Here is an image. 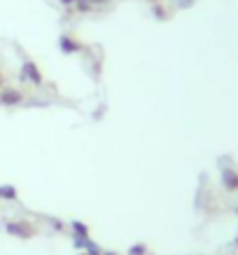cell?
<instances>
[{
    "label": "cell",
    "mask_w": 238,
    "mask_h": 255,
    "mask_svg": "<svg viewBox=\"0 0 238 255\" xmlns=\"http://www.w3.org/2000/svg\"><path fill=\"white\" fill-rule=\"evenodd\" d=\"M89 2H91V5H105L108 0H89Z\"/></svg>",
    "instance_id": "obj_9"
},
{
    "label": "cell",
    "mask_w": 238,
    "mask_h": 255,
    "mask_svg": "<svg viewBox=\"0 0 238 255\" xmlns=\"http://www.w3.org/2000/svg\"><path fill=\"white\" fill-rule=\"evenodd\" d=\"M0 197H5V199H14L16 190L14 187H0Z\"/></svg>",
    "instance_id": "obj_6"
},
{
    "label": "cell",
    "mask_w": 238,
    "mask_h": 255,
    "mask_svg": "<svg viewBox=\"0 0 238 255\" xmlns=\"http://www.w3.org/2000/svg\"><path fill=\"white\" fill-rule=\"evenodd\" d=\"M75 2H77V0H61V5H66V7H73Z\"/></svg>",
    "instance_id": "obj_8"
},
{
    "label": "cell",
    "mask_w": 238,
    "mask_h": 255,
    "mask_svg": "<svg viewBox=\"0 0 238 255\" xmlns=\"http://www.w3.org/2000/svg\"><path fill=\"white\" fill-rule=\"evenodd\" d=\"M21 101H23V94L19 89H5L0 94V103H5V106H16Z\"/></svg>",
    "instance_id": "obj_3"
},
{
    "label": "cell",
    "mask_w": 238,
    "mask_h": 255,
    "mask_svg": "<svg viewBox=\"0 0 238 255\" xmlns=\"http://www.w3.org/2000/svg\"><path fill=\"white\" fill-rule=\"evenodd\" d=\"M73 7H75L77 12H91V9H93V5H91V2H89V0H77L75 5H73Z\"/></svg>",
    "instance_id": "obj_5"
},
{
    "label": "cell",
    "mask_w": 238,
    "mask_h": 255,
    "mask_svg": "<svg viewBox=\"0 0 238 255\" xmlns=\"http://www.w3.org/2000/svg\"><path fill=\"white\" fill-rule=\"evenodd\" d=\"M222 183L229 192H238V173L236 171H224L222 173Z\"/></svg>",
    "instance_id": "obj_4"
},
{
    "label": "cell",
    "mask_w": 238,
    "mask_h": 255,
    "mask_svg": "<svg viewBox=\"0 0 238 255\" xmlns=\"http://www.w3.org/2000/svg\"><path fill=\"white\" fill-rule=\"evenodd\" d=\"M0 87H2V73H0Z\"/></svg>",
    "instance_id": "obj_10"
},
{
    "label": "cell",
    "mask_w": 238,
    "mask_h": 255,
    "mask_svg": "<svg viewBox=\"0 0 238 255\" xmlns=\"http://www.w3.org/2000/svg\"><path fill=\"white\" fill-rule=\"evenodd\" d=\"M23 80H28V82H33V85H42V73H40V68L35 66L33 61H26L23 63Z\"/></svg>",
    "instance_id": "obj_1"
},
{
    "label": "cell",
    "mask_w": 238,
    "mask_h": 255,
    "mask_svg": "<svg viewBox=\"0 0 238 255\" xmlns=\"http://www.w3.org/2000/svg\"><path fill=\"white\" fill-rule=\"evenodd\" d=\"M145 253H147V248L140 246V244H138V248H131L129 251V255H145Z\"/></svg>",
    "instance_id": "obj_7"
},
{
    "label": "cell",
    "mask_w": 238,
    "mask_h": 255,
    "mask_svg": "<svg viewBox=\"0 0 238 255\" xmlns=\"http://www.w3.org/2000/svg\"><path fill=\"white\" fill-rule=\"evenodd\" d=\"M59 45H61V52L63 54H75V52H82V42H77L75 38H70V35H61L59 40Z\"/></svg>",
    "instance_id": "obj_2"
}]
</instances>
